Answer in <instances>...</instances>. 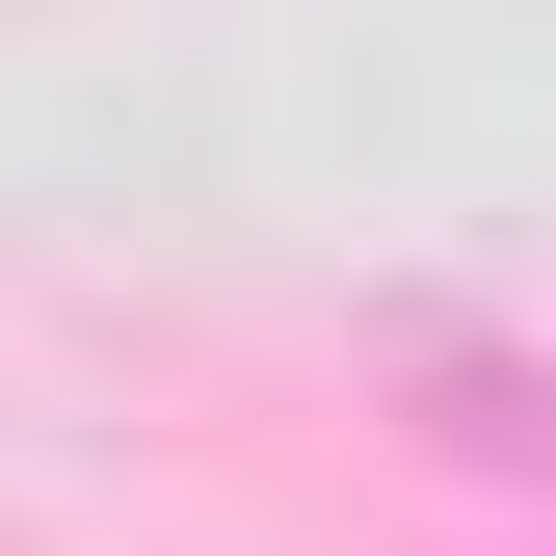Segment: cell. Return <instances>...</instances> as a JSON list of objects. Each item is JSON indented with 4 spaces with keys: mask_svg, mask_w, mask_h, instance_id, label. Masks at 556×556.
I'll return each instance as SVG.
<instances>
[{
    "mask_svg": "<svg viewBox=\"0 0 556 556\" xmlns=\"http://www.w3.org/2000/svg\"><path fill=\"white\" fill-rule=\"evenodd\" d=\"M371 371L425 397V451H477V477H556V318H477V292H397V318H371Z\"/></svg>",
    "mask_w": 556,
    "mask_h": 556,
    "instance_id": "6da1fadb",
    "label": "cell"
}]
</instances>
